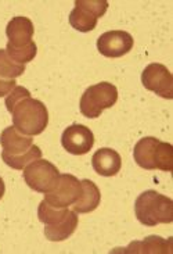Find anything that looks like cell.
<instances>
[{"label":"cell","mask_w":173,"mask_h":254,"mask_svg":"<svg viewBox=\"0 0 173 254\" xmlns=\"http://www.w3.org/2000/svg\"><path fill=\"white\" fill-rule=\"evenodd\" d=\"M134 214L145 227L171 224L173 221V201L157 190H145L136 199Z\"/></svg>","instance_id":"7a4b0ae2"},{"label":"cell","mask_w":173,"mask_h":254,"mask_svg":"<svg viewBox=\"0 0 173 254\" xmlns=\"http://www.w3.org/2000/svg\"><path fill=\"white\" fill-rule=\"evenodd\" d=\"M133 45H134L133 36L129 32L119 29L104 32L97 39V50L100 52V55L110 59H118L128 55L133 49Z\"/></svg>","instance_id":"9c48e42d"},{"label":"cell","mask_w":173,"mask_h":254,"mask_svg":"<svg viewBox=\"0 0 173 254\" xmlns=\"http://www.w3.org/2000/svg\"><path fill=\"white\" fill-rule=\"evenodd\" d=\"M81 185H82V192H81V196L74 206V211L76 214L91 213L100 206L101 192H100L98 186L90 179H82Z\"/></svg>","instance_id":"5bb4252c"},{"label":"cell","mask_w":173,"mask_h":254,"mask_svg":"<svg viewBox=\"0 0 173 254\" xmlns=\"http://www.w3.org/2000/svg\"><path fill=\"white\" fill-rule=\"evenodd\" d=\"M107 0H76L74 10L69 14V24L79 32H90L97 21L107 13Z\"/></svg>","instance_id":"5b68a950"},{"label":"cell","mask_w":173,"mask_h":254,"mask_svg":"<svg viewBox=\"0 0 173 254\" xmlns=\"http://www.w3.org/2000/svg\"><path fill=\"white\" fill-rule=\"evenodd\" d=\"M0 144L3 147L1 154L7 156H20L27 153L34 146L32 136H28L15 129V127H7L0 135Z\"/></svg>","instance_id":"7c38bea8"},{"label":"cell","mask_w":173,"mask_h":254,"mask_svg":"<svg viewBox=\"0 0 173 254\" xmlns=\"http://www.w3.org/2000/svg\"><path fill=\"white\" fill-rule=\"evenodd\" d=\"M78 224H79V218H78L76 213L69 210L68 214L65 215V218L60 221L58 224L46 225V228H44V236L51 242L67 241L68 238H71L74 235L76 228H78Z\"/></svg>","instance_id":"9a60e30c"},{"label":"cell","mask_w":173,"mask_h":254,"mask_svg":"<svg viewBox=\"0 0 173 254\" xmlns=\"http://www.w3.org/2000/svg\"><path fill=\"white\" fill-rule=\"evenodd\" d=\"M61 144L62 147L71 154L82 156L93 149L94 135L90 130V128L85 127V125H69L68 128H65V130L62 132Z\"/></svg>","instance_id":"30bf717a"},{"label":"cell","mask_w":173,"mask_h":254,"mask_svg":"<svg viewBox=\"0 0 173 254\" xmlns=\"http://www.w3.org/2000/svg\"><path fill=\"white\" fill-rule=\"evenodd\" d=\"M35 34V27L32 21L28 17H14L13 20L7 24L6 35L10 46L13 48H24L32 42V36Z\"/></svg>","instance_id":"8fae6325"},{"label":"cell","mask_w":173,"mask_h":254,"mask_svg":"<svg viewBox=\"0 0 173 254\" xmlns=\"http://www.w3.org/2000/svg\"><path fill=\"white\" fill-rule=\"evenodd\" d=\"M22 177L32 190L46 193L54 186L60 177V171L53 163L43 158H38L24 168Z\"/></svg>","instance_id":"8992f818"},{"label":"cell","mask_w":173,"mask_h":254,"mask_svg":"<svg viewBox=\"0 0 173 254\" xmlns=\"http://www.w3.org/2000/svg\"><path fill=\"white\" fill-rule=\"evenodd\" d=\"M68 211V208H57V207L50 206L47 201L43 200L38 208V218L44 225H54L64 220Z\"/></svg>","instance_id":"d6986e66"},{"label":"cell","mask_w":173,"mask_h":254,"mask_svg":"<svg viewBox=\"0 0 173 254\" xmlns=\"http://www.w3.org/2000/svg\"><path fill=\"white\" fill-rule=\"evenodd\" d=\"M133 158L144 170L171 172L173 170V146L168 142H161L157 137L145 136L134 146Z\"/></svg>","instance_id":"6da1fadb"},{"label":"cell","mask_w":173,"mask_h":254,"mask_svg":"<svg viewBox=\"0 0 173 254\" xmlns=\"http://www.w3.org/2000/svg\"><path fill=\"white\" fill-rule=\"evenodd\" d=\"M4 192H6V185H4V181H3V179H1V177H0V200L3 199Z\"/></svg>","instance_id":"603a6c76"},{"label":"cell","mask_w":173,"mask_h":254,"mask_svg":"<svg viewBox=\"0 0 173 254\" xmlns=\"http://www.w3.org/2000/svg\"><path fill=\"white\" fill-rule=\"evenodd\" d=\"M13 125L15 129L28 136L41 135L43 130L47 128L48 111L43 102L25 97L14 106L13 111Z\"/></svg>","instance_id":"3957f363"},{"label":"cell","mask_w":173,"mask_h":254,"mask_svg":"<svg viewBox=\"0 0 173 254\" xmlns=\"http://www.w3.org/2000/svg\"><path fill=\"white\" fill-rule=\"evenodd\" d=\"M128 253H171L172 252V239H162L159 236H148L144 241L133 242L129 248L126 249Z\"/></svg>","instance_id":"2e32d148"},{"label":"cell","mask_w":173,"mask_h":254,"mask_svg":"<svg viewBox=\"0 0 173 254\" xmlns=\"http://www.w3.org/2000/svg\"><path fill=\"white\" fill-rule=\"evenodd\" d=\"M3 161L6 163L10 168L13 170H24L28 164H31L32 161L42 158V150L38 146H32L27 153L20 154V156H7V154H1Z\"/></svg>","instance_id":"ac0fdd59"},{"label":"cell","mask_w":173,"mask_h":254,"mask_svg":"<svg viewBox=\"0 0 173 254\" xmlns=\"http://www.w3.org/2000/svg\"><path fill=\"white\" fill-rule=\"evenodd\" d=\"M118 102V89L110 82L91 85L81 97L79 109L86 118H98L105 109H111Z\"/></svg>","instance_id":"277c9868"},{"label":"cell","mask_w":173,"mask_h":254,"mask_svg":"<svg viewBox=\"0 0 173 254\" xmlns=\"http://www.w3.org/2000/svg\"><path fill=\"white\" fill-rule=\"evenodd\" d=\"M82 192L81 181L71 174H60L54 186L44 193V201L57 208H68L75 204Z\"/></svg>","instance_id":"52a82bcc"},{"label":"cell","mask_w":173,"mask_h":254,"mask_svg":"<svg viewBox=\"0 0 173 254\" xmlns=\"http://www.w3.org/2000/svg\"><path fill=\"white\" fill-rule=\"evenodd\" d=\"M15 79H3L0 78V97L7 96L15 88Z\"/></svg>","instance_id":"7402d4cb"},{"label":"cell","mask_w":173,"mask_h":254,"mask_svg":"<svg viewBox=\"0 0 173 254\" xmlns=\"http://www.w3.org/2000/svg\"><path fill=\"white\" fill-rule=\"evenodd\" d=\"M6 52L7 55L10 56V59H13L14 62L20 63V64H25V63L32 62L36 57L38 46H36V43L34 41L31 42L28 46H24V48H13V46L7 45Z\"/></svg>","instance_id":"ffe728a7"},{"label":"cell","mask_w":173,"mask_h":254,"mask_svg":"<svg viewBox=\"0 0 173 254\" xmlns=\"http://www.w3.org/2000/svg\"><path fill=\"white\" fill-rule=\"evenodd\" d=\"M93 170L101 177H114L121 171L122 158L119 153L110 147H101L93 154L91 158Z\"/></svg>","instance_id":"4fadbf2b"},{"label":"cell","mask_w":173,"mask_h":254,"mask_svg":"<svg viewBox=\"0 0 173 254\" xmlns=\"http://www.w3.org/2000/svg\"><path fill=\"white\" fill-rule=\"evenodd\" d=\"M31 96V92L24 88V86H15L6 97V109L8 113H11L14 109V106L18 103L20 100L25 99V97Z\"/></svg>","instance_id":"44dd1931"},{"label":"cell","mask_w":173,"mask_h":254,"mask_svg":"<svg viewBox=\"0 0 173 254\" xmlns=\"http://www.w3.org/2000/svg\"><path fill=\"white\" fill-rule=\"evenodd\" d=\"M25 72V64L14 62L7 55L4 49H0V78L3 79H15Z\"/></svg>","instance_id":"e0dca14e"},{"label":"cell","mask_w":173,"mask_h":254,"mask_svg":"<svg viewBox=\"0 0 173 254\" xmlns=\"http://www.w3.org/2000/svg\"><path fill=\"white\" fill-rule=\"evenodd\" d=\"M141 83L147 90L171 100L173 97V76L164 64L151 63L141 72Z\"/></svg>","instance_id":"ba28073f"}]
</instances>
